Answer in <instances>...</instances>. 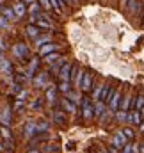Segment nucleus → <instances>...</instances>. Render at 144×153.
<instances>
[{
	"label": "nucleus",
	"mask_w": 144,
	"mask_h": 153,
	"mask_svg": "<svg viewBox=\"0 0 144 153\" xmlns=\"http://www.w3.org/2000/svg\"><path fill=\"white\" fill-rule=\"evenodd\" d=\"M36 25L37 27H43V29H50V23H48V22H43V20H37Z\"/></svg>",
	"instance_id": "obj_22"
},
{
	"label": "nucleus",
	"mask_w": 144,
	"mask_h": 153,
	"mask_svg": "<svg viewBox=\"0 0 144 153\" xmlns=\"http://www.w3.org/2000/svg\"><path fill=\"white\" fill-rule=\"evenodd\" d=\"M62 107H66V111H70V112H73V111H75V107L70 103V100H62Z\"/></svg>",
	"instance_id": "obj_17"
},
{
	"label": "nucleus",
	"mask_w": 144,
	"mask_h": 153,
	"mask_svg": "<svg viewBox=\"0 0 144 153\" xmlns=\"http://www.w3.org/2000/svg\"><path fill=\"white\" fill-rule=\"evenodd\" d=\"M123 2H128V0H123Z\"/></svg>",
	"instance_id": "obj_34"
},
{
	"label": "nucleus",
	"mask_w": 144,
	"mask_h": 153,
	"mask_svg": "<svg viewBox=\"0 0 144 153\" xmlns=\"http://www.w3.org/2000/svg\"><path fill=\"white\" fill-rule=\"evenodd\" d=\"M73 70L71 64H64L62 66V70H61V78L62 80H70V71Z\"/></svg>",
	"instance_id": "obj_10"
},
{
	"label": "nucleus",
	"mask_w": 144,
	"mask_h": 153,
	"mask_svg": "<svg viewBox=\"0 0 144 153\" xmlns=\"http://www.w3.org/2000/svg\"><path fill=\"white\" fill-rule=\"evenodd\" d=\"M55 59H59V53H48L46 55V62H53Z\"/></svg>",
	"instance_id": "obj_20"
},
{
	"label": "nucleus",
	"mask_w": 144,
	"mask_h": 153,
	"mask_svg": "<svg viewBox=\"0 0 144 153\" xmlns=\"http://www.w3.org/2000/svg\"><path fill=\"white\" fill-rule=\"evenodd\" d=\"M46 98H48L50 102H53V100H55V89H53V87H50V91L46 93Z\"/></svg>",
	"instance_id": "obj_19"
},
{
	"label": "nucleus",
	"mask_w": 144,
	"mask_h": 153,
	"mask_svg": "<svg viewBox=\"0 0 144 153\" xmlns=\"http://www.w3.org/2000/svg\"><path fill=\"white\" fill-rule=\"evenodd\" d=\"M48 39H50V36H43V38H37V39H34V41H36L37 46H43L41 43H45V41H48Z\"/></svg>",
	"instance_id": "obj_23"
},
{
	"label": "nucleus",
	"mask_w": 144,
	"mask_h": 153,
	"mask_svg": "<svg viewBox=\"0 0 144 153\" xmlns=\"http://www.w3.org/2000/svg\"><path fill=\"white\" fill-rule=\"evenodd\" d=\"M128 119H130L134 125H141V121H143V114H141V111H137V109H135L132 114L128 116Z\"/></svg>",
	"instance_id": "obj_6"
},
{
	"label": "nucleus",
	"mask_w": 144,
	"mask_h": 153,
	"mask_svg": "<svg viewBox=\"0 0 144 153\" xmlns=\"http://www.w3.org/2000/svg\"><path fill=\"white\" fill-rule=\"evenodd\" d=\"M36 0H25V4H34Z\"/></svg>",
	"instance_id": "obj_30"
},
{
	"label": "nucleus",
	"mask_w": 144,
	"mask_h": 153,
	"mask_svg": "<svg viewBox=\"0 0 144 153\" xmlns=\"http://www.w3.org/2000/svg\"><path fill=\"white\" fill-rule=\"evenodd\" d=\"M14 53H16L18 57H22V59H27V57H29V50H27V46L22 45V43H18V45L14 46Z\"/></svg>",
	"instance_id": "obj_3"
},
{
	"label": "nucleus",
	"mask_w": 144,
	"mask_h": 153,
	"mask_svg": "<svg viewBox=\"0 0 144 153\" xmlns=\"http://www.w3.org/2000/svg\"><path fill=\"white\" fill-rule=\"evenodd\" d=\"M52 2V7L57 11V13H61V4H62V0H50Z\"/></svg>",
	"instance_id": "obj_15"
},
{
	"label": "nucleus",
	"mask_w": 144,
	"mask_h": 153,
	"mask_svg": "<svg viewBox=\"0 0 144 153\" xmlns=\"http://www.w3.org/2000/svg\"><path fill=\"white\" fill-rule=\"evenodd\" d=\"M0 11H2V14H4L5 18H9V20H14V18H18V16H16V13H14V9H11V7H2Z\"/></svg>",
	"instance_id": "obj_9"
},
{
	"label": "nucleus",
	"mask_w": 144,
	"mask_h": 153,
	"mask_svg": "<svg viewBox=\"0 0 144 153\" xmlns=\"http://www.w3.org/2000/svg\"><path fill=\"white\" fill-rule=\"evenodd\" d=\"M82 114H84V117H93V114H94V109L89 103V98L82 100Z\"/></svg>",
	"instance_id": "obj_2"
},
{
	"label": "nucleus",
	"mask_w": 144,
	"mask_h": 153,
	"mask_svg": "<svg viewBox=\"0 0 144 153\" xmlns=\"http://www.w3.org/2000/svg\"><path fill=\"white\" fill-rule=\"evenodd\" d=\"M128 119V114L125 112V111H121V112H117V121H126Z\"/></svg>",
	"instance_id": "obj_21"
},
{
	"label": "nucleus",
	"mask_w": 144,
	"mask_h": 153,
	"mask_svg": "<svg viewBox=\"0 0 144 153\" xmlns=\"http://www.w3.org/2000/svg\"><path fill=\"white\" fill-rule=\"evenodd\" d=\"M0 59H2V53H0Z\"/></svg>",
	"instance_id": "obj_35"
},
{
	"label": "nucleus",
	"mask_w": 144,
	"mask_h": 153,
	"mask_svg": "<svg viewBox=\"0 0 144 153\" xmlns=\"http://www.w3.org/2000/svg\"><path fill=\"white\" fill-rule=\"evenodd\" d=\"M123 153H132V146H130L128 143H126V144L123 146Z\"/></svg>",
	"instance_id": "obj_29"
},
{
	"label": "nucleus",
	"mask_w": 144,
	"mask_h": 153,
	"mask_svg": "<svg viewBox=\"0 0 144 153\" xmlns=\"http://www.w3.org/2000/svg\"><path fill=\"white\" fill-rule=\"evenodd\" d=\"M143 107H144V96L141 94V96H137V100H135V109L141 111Z\"/></svg>",
	"instance_id": "obj_13"
},
{
	"label": "nucleus",
	"mask_w": 144,
	"mask_h": 153,
	"mask_svg": "<svg viewBox=\"0 0 144 153\" xmlns=\"http://www.w3.org/2000/svg\"><path fill=\"white\" fill-rule=\"evenodd\" d=\"M29 153H37V152H36V150H30V152H29Z\"/></svg>",
	"instance_id": "obj_32"
},
{
	"label": "nucleus",
	"mask_w": 144,
	"mask_h": 153,
	"mask_svg": "<svg viewBox=\"0 0 144 153\" xmlns=\"http://www.w3.org/2000/svg\"><path fill=\"white\" fill-rule=\"evenodd\" d=\"M37 68V59L30 62V68H29V75H34V70Z\"/></svg>",
	"instance_id": "obj_24"
},
{
	"label": "nucleus",
	"mask_w": 144,
	"mask_h": 153,
	"mask_svg": "<svg viewBox=\"0 0 144 153\" xmlns=\"http://www.w3.org/2000/svg\"><path fill=\"white\" fill-rule=\"evenodd\" d=\"M91 73H84V78H82V89L84 91H91Z\"/></svg>",
	"instance_id": "obj_8"
},
{
	"label": "nucleus",
	"mask_w": 144,
	"mask_h": 153,
	"mask_svg": "<svg viewBox=\"0 0 144 153\" xmlns=\"http://www.w3.org/2000/svg\"><path fill=\"white\" fill-rule=\"evenodd\" d=\"M102 112H103V102L100 100V103L96 105V109H94V114L96 116H102Z\"/></svg>",
	"instance_id": "obj_16"
},
{
	"label": "nucleus",
	"mask_w": 144,
	"mask_h": 153,
	"mask_svg": "<svg viewBox=\"0 0 144 153\" xmlns=\"http://www.w3.org/2000/svg\"><path fill=\"white\" fill-rule=\"evenodd\" d=\"M39 2H41V5H43L45 9H50V7H52V2H50V0H39Z\"/></svg>",
	"instance_id": "obj_28"
},
{
	"label": "nucleus",
	"mask_w": 144,
	"mask_h": 153,
	"mask_svg": "<svg viewBox=\"0 0 144 153\" xmlns=\"http://www.w3.org/2000/svg\"><path fill=\"white\" fill-rule=\"evenodd\" d=\"M61 89H62L64 93H70V80H62V84H61Z\"/></svg>",
	"instance_id": "obj_18"
},
{
	"label": "nucleus",
	"mask_w": 144,
	"mask_h": 153,
	"mask_svg": "<svg viewBox=\"0 0 144 153\" xmlns=\"http://www.w3.org/2000/svg\"><path fill=\"white\" fill-rule=\"evenodd\" d=\"M27 34H29V38L37 39V36H39V29H37V25H36V27H34V23H32V25H29V27H27Z\"/></svg>",
	"instance_id": "obj_11"
},
{
	"label": "nucleus",
	"mask_w": 144,
	"mask_h": 153,
	"mask_svg": "<svg viewBox=\"0 0 144 153\" xmlns=\"http://www.w3.org/2000/svg\"><path fill=\"white\" fill-rule=\"evenodd\" d=\"M13 9H14V13H16V16H18V18H20V16H25V13H27L25 2H16Z\"/></svg>",
	"instance_id": "obj_4"
},
{
	"label": "nucleus",
	"mask_w": 144,
	"mask_h": 153,
	"mask_svg": "<svg viewBox=\"0 0 144 153\" xmlns=\"http://www.w3.org/2000/svg\"><path fill=\"white\" fill-rule=\"evenodd\" d=\"M143 153H144V143H143Z\"/></svg>",
	"instance_id": "obj_33"
},
{
	"label": "nucleus",
	"mask_w": 144,
	"mask_h": 153,
	"mask_svg": "<svg viewBox=\"0 0 144 153\" xmlns=\"http://www.w3.org/2000/svg\"><path fill=\"white\" fill-rule=\"evenodd\" d=\"M0 119L5 123V125H9V121H11V116H9V111H4L2 116H0Z\"/></svg>",
	"instance_id": "obj_14"
},
{
	"label": "nucleus",
	"mask_w": 144,
	"mask_h": 153,
	"mask_svg": "<svg viewBox=\"0 0 144 153\" xmlns=\"http://www.w3.org/2000/svg\"><path fill=\"white\" fill-rule=\"evenodd\" d=\"M29 9H30V13H32V14H36L37 11H39V4H37V2L30 4V7H29Z\"/></svg>",
	"instance_id": "obj_25"
},
{
	"label": "nucleus",
	"mask_w": 144,
	"mask_h": 153,
	"mask_svg": "<svg viewBox=\"0 0 144 153\" xmlns=\"http://www.w3.org/2000/svg\"><path fill=\"white\" fill-rule=\"evenodd\" d=\"M64 2H66V4H73V0H62V4H64Z\"/></svg>",
	"instance_id": "obj_31"
},
{
	"label": "nucleus",
	"mask_w": 144,
	"mask_h": 153,
	"mask_svg": "<svg viewBox=\"0 0 144 153\" xmlns=\"http://www.w3.org/2000/svg\"><path fill=\"white\" fill-rule=\"evenodd\" d=\"M123 132H125V135H126L128 139H134V130H132V128H125Z\"/></svg>",
	"instance_id": "obj_26"
},
{
	"label": "nucleus",
	"mask_w": 144,
	"mask_h": 153,
	"mask_svg": "<svg viewBox=\"0 0 144 153\" xmlns=\"http://www.w3.org/2000/svg\"><path fill=\"white\" fill-rule=\"evenodd\" d=\"M126 135H125V132H117L114 137H112V146L114 148H123L125 144H126Z\"/></svg>",
	"instance_id": "obj_1"
},
{
	"label": "nucleus",
	"mask_w": 144,
	"mask_h": 153,
	"mask_svg": "<svg viewBox=\"0 0 144 153\" xmlns=\"http://www.w3.org/2000/svg\"><path fill=\"white\" fill-rule=\"evenodd\" d=\"M112 94H114L112 87H108V85H103V91H102V96H100V100H102V102H110Z\"/></svg>",
	"instance_id": "obj_5"
},
{
	"label": "nucleus",
	"mask_w": 144,
	"mask_h": 153,
	"mask_svg": "<svg viewBox=\"0 0 144 153\" xmlns=\"http://www.w3.org/2000/svg\"><path fill=\"white\" fill-rule=\"evenodd\" d=\"M55 48H57L55 45H52V43H48V45H45V46L41 48V55H48V53H52V52H53Z\"/></svg>",
	"instance_id": "obj_12"
},
{
	"label": "nucleus",
	"mask_w": 144,
	"mask_h": 153,
	"mask_svg": "<svg viewBox=\"0 0 144 153\" xmlns=\"http://www.w3.org/2000/svg\"><path fill=\"white\" fill-rule=\"evenodd\" d=\"M62 112H59V111H57V112H55V121H57V123H62V121H64V117H62Z\"/></svg>",
	"instance_id": "obj_27"
},
{
	"label": "nucleus",
	"mask_w": 144,
	"mask_h": 153,
	"mask_svg": "<svg viewBox=\"0 0 144 153\" xmlns=\"http://www.w3.org/2000/svg\"><path fill=\"white\" fill-rule=\"evenodd\" d=\"M119 98H121V93H114V94H112V98H110V102H108V105H110L112 111H116V109L119 107Z\"/></svg>",
	"instance_id": "obj_7"
}]
</instances>
